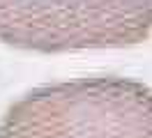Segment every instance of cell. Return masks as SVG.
<instances>
[{
	"instance_id": "obj_2",
	"label": "cell",
	"mask_w": 152,
	"mask_h": 138,
	"mask_svg": "<svg viewBox=\"0 0 152 138\" xmlns=\"http://www.w3.org/2000/svg\"><path fill=\"white\" fill-rule=\"evenodd\" d=\"M152 32V0H0V42L37 53L124 48Z\"/></svg>"
},
{
	"instance_id": "obj_1",
	"label": "cell",
	"mask_w": 152,
	"mask_h": 138,
	"mask_svg": "<svg viewBox=\"0 0 152 138\" xmlns=\"http://www.w3.org/2000/svg\"><path fill=\"white\" fill-rule=\"evenodd\" d=\"M0 138H152V90L122 76L39 85L7 108Z\"/></svg>"
}]
</instances>
